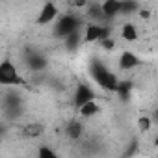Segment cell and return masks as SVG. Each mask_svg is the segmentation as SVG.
Wrapping results in <instances>:
<instances>
[{"label":"cell","instance_id":"6da1fadb","mask_svg":"<svg viewBox=\"0 0 158 158\" xmlns=\"http://www.w3.org/2000/svg\"><path fill=\"white\" fill-rule=\"evenodd\" d=\"M91 76H93V80H95L104 91H117L119 78H117L112 71H108L104 65L93 63V65H91Z\"/></svg>","mask_w":158,"mask_h":158},{"label":"cell","instance_id":"7a4b0ae2","mask_svg":"<svg viewBox=\"0 0 158 158\" xmlns=\"http://www.w3.org/2000/svg\"><path fill=\"white\" fill-rule=\"evenodd\" d=\"M23 82L19 69L11 60L0 61V86H21Z\"/></svg>","mask_w":158,"mask_h":158},{"label":"cell","instance_id":"3957f363","mask_svg":"<svg viewBox=\"0 0 158 158\" xmlns=\"http://www.w3.org/2000/svg\"><path fill=\"white\" fill-rule=\"evenodd\" d=\"M54 23H56V24H54V34H56L58 37H61V39H63L65 35H69L71 32L80 30V28H82L80 19H78L76 15H73V13L63 15V17H58Z\"/></svg>","mask_w":158,"mask_h":158},{"label":"cell","instance_id":"277c9868","mask_svg":"<svg viewBox=\"0 0 158 158\" xmlns=\"http://www.w3.org/2000/svg\"><path fill=\"white\" fill-rule=\"evenodd\" d=\"M106 37H110V26L101 24V23H91L84 26V32H82L84 43H97V41L101 43Z\"/></svg>","mask_w":158,"mask_h":158},{"label":"cell","instance_id":"5b68a950","mask_svg":"<svg viewBox=\"0 0 158 158\" xmlns=\"http://www.w3.org/2000/svg\"><path fill=\"white\" fill-rule=\"evenodd\" d=\"M58 17H60L58 6H56L54 2H45V4L41 6V10H39V15H37L35 23H37L39 26H47V24L54 23Z\"/></svg>","mask_w":158,"mask_h":158},{"label":"cell","instance_id":"8992f818","mask_svg":"<svg viewBox=\"0 0 158 158\" xmlns=\"http://www.w3.org/2000/svg\"><path fill=\"white\" fill-rule=\"evenodd\" d=\"M93 99H95V91H93L89 86H86V84H78V86H76L74 95H73V101H74V106H76V108L82 106V104L88 102V101H93Z\"/></svg>","mask_w":158,"mask_h":158},{"label":"cell","instance_id":"52a82bcc","mask_svg":"<svg viewBox=\"0 0 158 158\" xmlns=\"http://www.w3.org/2000/svg\"><path fill=\"white\" fill-rule=\"evenodd\" d=\"M101 13H102V19H114L121 15V0H104V2H101Z\"/></svg>","mask_w":158,"mask_h":158},{"label":"cell","instance_id":"ba28073f","mask_svg":"<svg viewBox=\"0 0 158 158\" xmlns=\"http://www.w3.org/2000/svg\"><path fill=\"white\" fill-rule=\"evenodd\" d=\"M138 65H141V60L138 58L136 52L132 50H125L119 54V67L123 71H128V69H136Z\"/></svg>","mask_w":158,"mask_h":158},{"label":"cell","instance_id":"9c48e42d","mask_svg":"<svg viewBox=\"0 0 158 158\" xmlns=\"http://www.w3.org/2000/svg\"><path fill=\"white\" fill-rule=\"evenodd\" d=\"M76 110H78V114H80L84 119H89V117H95V115L101 112V106H99V104L95 102V99H93V101L84 102L82 106H78Z\"/></svg>","mask_w":158,"mask_h":158},{"label":"cell","instance_id":"30bf717a","mask_svg":"<svg viewBox=\"0 0 158 158\" xmlns=\"http://www.w3.org/2000/svg\"><path fill=\"white\" fill-rule=\"evenodd\" d=\"M138 28H136V24H132V23H128V24H123V28H121V37L125 39V41H128V43H134V41H138Z\"/></svg>","mask_w":158,"mask_h":158},{"label":"cell","instance_id":"8fae6325","mask_svg":"<svg viewBox=\"0 0 158 158\" xmlns=\"http://www.w3.org/2000/svg\"><path fill=\"white\" fill-rule=\"evenodd\" d=\"M63 41H65V47H67V50H74L78 45L82 43V34H80V30H74V32H71L69 35H65V37H63Z\"/></svg>","mask_w":158,"mask_h":158},{"label":"cell","instance_id":"7c38bea8","mask_svg":"<svg viewBox=\"0 0 158 158\" xmlns=\"http://www.w3.org/2000/svg\"><path fill=\"white\" fill-rule=\"evenodd\" d=\"M26 63H28V67H30V69L39 71V69H43V67L47 65V60H45L41 54H30V56L26 58Z\"/></svg>","mask_w":158,"mask_h":158},{"label":"cell","instance_id":"4fadbf2b","mask_svg":"<svg viewBox=\"0 0 158 158\" xmlns=\"http://www.w3.org/2000/svg\"><path fill=\"white\" fill-rule=\"evenodd\" d=\"M67 136L71 139H78V138L82 136V125H80V121H71L67 125Z\"/></svg>","mask_w":158,"mask_h":158},{"label":"cell","instance_id":"5bb4252c","mask_svg":"<svg viewBox=\"0 0 158 158\" xmlns=\"http://www.w3.org/2000/svg\"><path fill=\"white\" fill-rule=\"evenodd\" d=\"M88 15L93 19V21H99V19H102V13H101V4L99 2H93V4H89L88 2Z\"/></svg>","mask_w":158,"mask_h":158},{"label":"cell","instance_id":"9a60e30c","mask_svg":"<svg viewBox=\"0 0 158 158\" xmlns=\"http://www.w3.org/2000/svg\"><path fill=\"white\" fill-rule=\"evenodd\" d=\"M37 156H39V158H56L58 154H56V151H54V149H48V147H39Z\"/></svg>","mask_w":158,"mask_h":158},{"label":"cell","instance_id":"2e32d148","mask_svg":"<svg viewBox=\"0 0 158 158\" xmlns=\"http://www.w3.org/2000/svg\"><path fill=\"white\" fill-rule=\"evenodd\" d=\"M24 134L26 136H39V134H43V127L41 125H30L24 128Z\"/></svg>","mask_w":158,"mask_h":158},{"label":"cell","instance_id":"e0dca14e","mask_svg":"<svg viewBox=\"0 0 158 158\" xmlns=\"http://www.w3.org/2000/svg\"><path fill=\"white\" fill-rule=\"evenodd\" d=\"M149 128H151V119H149V117H141V119H139V130L147 132Z\"/></svg>","mask_w":158,"mask_h":158},{"label":"cell","instance_id":"ac0fdd59","mask_svg":"<svg viewBox=\"0 0 158 158\" xmlns=\"http://www.w3.org/2000/svg\"><path fill=\"white\" fill-rule=\"evenodd\" d=\"M73 6L74 8H86L88 6V0H73Z\"/></svg>","mask_w":158,"mask_h":158},{"label":"cell","instance_id":"d6986e66","mask_svg":"<svg viewBox=\"0 0 158 158\" xmlns=\"http://www.w3.org/2000/svg\"><path fill=\"white\" fill-rule=\"evenodd\" d=\"M139 15H141V17H145V19H147V17H149V15H151V13H149V11H139Z\"/></svg>","mask_w":158,"mask_h":158}]
</instances>
